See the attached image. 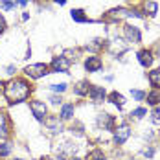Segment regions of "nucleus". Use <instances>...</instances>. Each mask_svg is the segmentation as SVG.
I'll return each instance as SVG.
<instances>
[{
	"instance_id": "nucleus-5",
	"label": "nucleus",
	"mask_w": 160,
	"mask_h": 160,
	"mask_svg": "<svg viewBox=\"0 0 160 160\" xmlns=\"http://www.w3.org/2000/svg\"><path fill=\"white\" fill-rule=\"evenodd\" d=\"M52 68L55 72H66L70 68V59H66V57H55L52 61Z\"/></svg>"
},
{
	"instance_id": "nucleus-16",
	"label": "nucleus",
	"mask_w": 160,
	"mask_h": 160,
	"mask_svg": "<svg viewBox=\"0 0 160 160\" xmlns=\"http://www.w3.org/2000/svg\"><path fill=\"white\" fill-rule=\"evenodd\" d=\"M149 81H151L155 87H160V68L153 70V72H149Z\"/></svg>"
},
{
	"instance_id": "nucleus-21",
	"label": "nucleus",
	"mask_w": 160,
	"mask_h": 160,
	"mask_svg": "<svg viewBox=\"0 0 160 160\" xmlns=\"http://www.w3.org/2000/svg\"><path fill=\"white\" fill-rule=\"evenodd\" d=\"M131 94H132V98H134L136 101H142L145 98V92H142V90H131Z\"/></svg>"
},
{
	"instance_id": "nucleus-31",
	"label": "nucleus",
	"mask_w": 160,
	"mask_h": 160,
	"mask_svg": "<svg viewBox=\"0 0 160 160\" xmlns=\"http://www.w3.org/2000/svg\"><path fill=\"white\" fill-rule=\"evenodd\" d=\"M55 2H57L59 6H63V4H66V0H55Z\"/></svg>"
},
{
	"instance_id": "nucleus-14",
	"label": "nucleus",
	"mask_w": 160,
	"mask_h": 160,
	"mask_svg": "<svg viewBox=\"0 0 160 160\" xmlns=\"http://www.w3.org/2000/svg\"><path fill=\"white\" fill-rule=\"evenodd\" d=\"M109 99H111V101L114 103V105H118L120 109H122V107H123V103H125L123 96H122V94H118V92H112L111 96H109Z\"/></svg>"
},
{
	"instance_id": "nucleus-12",
	"label": "nucleus",
	"mask_w": 160,
	"mask_h": 160,
	"mask_svg": "<svg viewBox=\"0 0 160 160\" xmlns=\"http://www.w3.org/2000/svg\"><path fill=\"white\" fill-rule=\"evenodd\" d=\"M72 116H74V105H70V103L63 105V109H61V118H63V120H70Z\"/></svg>"
},
{
	"instance_id": "nucleus-19",
	"label": "nucleus",
	"mask_w": 160,
	"mask_h": 160,
	"mask_svg": "<svg viewBox=\"0 0 160 160\" xmlns=\"http://www.w3.org/2000/svg\"><path fill=\"white\" fill-rule=\"evenodd\" d=\"M87 160H103V153H101L99 149H96V151L88 153V157H87Z\"/></svg>"
},
{
	"instance_id": "nucleus-9",
	"label": "nucleus",
	"mask_w": 160,
	"mask_h": 160,
	"mask_svg": "<svg viewBox=\"0 0 160 160\" xmlns=\"http://www.w3.org/2000/svg\"><path fill=\"white\" fill-rule=\"evenodd\" d=\"M138 61H140L142 66H151V63H153V53H151L149 50L138 52Z\"/></svg>"
},
{
	"instance_id": "nucleus-20",
	"label": "nucleus",
	"mask_w": 160,
	"mask_h": 160,
	"mask_svg": "<svg viewBox=\"0 0 160 160\" xmlns=\"http://www.w3.org/2000/svg\"><path fill=\"white\" fill-rule=\"evenodd\" d=\"M157 9H158V6H157L155 2H147V4H145V11H149V15H155Z\"/></svg>"
},
{
	"instance_id": "nucleus-10",
	"label": "nucleus",
	"mask_w": 160,
	"mask_h": 160,
	"mask_svg": "<svg viewBox=\"0 0 160 160\" xmlns=\"http://www.w3.org/2000/svg\"><path fill=\"white\" fill-rule=\"evenodd\" d=\"M125 35H127V39L131 42H140V32H138V28H134V26H127L125 28Z\"/></svg>"
},
{
	"instance_id": "nucleus-4",
	"label": "nucleus",
	"mask_w": 160,
	"mask_h": 160,
	"mask_svg": "<svg viewBox=\"0 0 160 160\" xmlns=\"http://www.w3.org/2000/svg\"><path fill=\"white\" fill-rule=\"evenodd\" d=\"M30 109H32L33 116H35L37 120H44V118H46V105H44L42 101H32V103H30Z\"/></svg>"
},
{
	"instance_id": "nucleus-27",
	"label": "nucleus",
	"mask_w": 160,
	"mask_h": 160,
	"mask_svg": "<svg viewBox=\"0 0 160 160\" xmlns=\"http://www.w3.org/2000/svg\"><path fill=\"white\" fill-rule=\"evenodd\" d=\"M50 101H52L53 105H59V103H61V98H57V96H52V98H50Z\"/></svg>"
},
{
	"instance_id": "nucleus-28",
	"label": "nucleus",
	"mask_w": 160,
	"mask_h": 160,
	"mask_svg": "<svg viewBox=\"0 0 160 160\" xmlns=\"http://www.w3.org/2000/svg\"><path fill=\"white\" fill-rule=\"evenodd\" d=\"M4 28H6V20H4V17L0 15V33L4 32Z\"/></svg>"
},
{
	"instance_id": "nucleus-2",
	"label": "nucleus",
	"mask_w": 160,
	"mask_h": 160,
	"mask_svg": "<svg viewBox=\"0 0 160 160\" xmlns=\"http://www.w3.org/2000/svg\"><path fill=\"white\" fill-rule=\"evenodd\" d=\"M24 74L28 78H32V79H39V78H42V76L48 74V64H42V63L30 64V66L24 68Z\"/></svg>"
},
{
	"instance_id": "nucleus-3",
	"label": "nucleus",
	"mask_w": 160,
	"mask_h": 160,
	"mask_svg": "<svg viewBox=\"0 0 160 160\" xmlns=\"http://www.w3.org/2000/svg\"><path fill=\"white\" fill-rule=\"evenodd\" d=\"M129 136H131V129H129L127 125H122V127H118L116 131H114V142H116L118 145L125 144Z\"/></svg>"
},
{
	"instance_id": "nucleus-25",
	"label": "nucleus",
	"mask_w": 160,
	"mask_h": 160,
	"mask_svg": "<svg viewBox=\"0 0 160 160\" xmlns=\"http://www.w3.org/2000/svg\"><path fill=\"white\" fill-rule=\"evenodd\" d=\"M151 122H153V123H160V109H155V111H153Z\"/></svg>"
},
{
	"instance_id": "nucleus-22",
	"label": "nucleus",
	"mask_w": 160,
	"mask_h": 160,
	"mask_svg": "<svg viewBox=\"0 0 160 160\" xmlns=\"http://www.w3.org/2000/svg\"><path fill=\"white\" fill-rule=\"evenodd\" d=\"M0 8H2V9H13V8H15V2L4 0V2H0Z\"/></svg>"
},
{
	"instance_id": "nucleus-8",
	"label": "nucleus",
	"mask_w": 160,
	"mask_h": 160,
	"mask_svg": "<svg viewBox=\"0 0 160 160\" xmlns=\"http://www.w3.org/2000/svg\"><path fill=\"white\" fill-rule=\"evenodd\" d=\"M9 132V120H8V114L0 111V138H6Z\"/></svg>"
},
{
	"instance_id": "nucleus-29",
	"label": "nucleus",
	"mask_w": 160,
	"mask_h": 160,
	"mask_svg": "<svg viewBox=\"0 0 160 160\" xmlns=\"http://www.w3.org/2000/svg\"><path fill=\"white\" fill-rule=\"evenodd\" d=\"M145 157H149V158H151V157H153V149H147V151H145Z\"/></svg>"
},
{
	"instance_id": "nucleus-13",
	"label": "nucleus",
	"mask_w": 160,
	"mask_h": 160,
	"mask_svg": "<svg viewBox=\"0 0 160 160\" xmlns=\"http://www.w3.org/2000/svg\"><path fill=\"white\" fill-rule=\"evenodd\" d=\"M98 123H99V125H103V127H107V129H112V125H114L112 116H109V114H101V116H99V120H98Z\"/></svg>"
},
{
	"instance_id": "nucleus-15",
	"label": "nucleus",
	"mask_w": 160,
	"mask_h": 160,
	"mask_svg": "<svg viewBox=\"0 0 160 160\" xmlns=\"http://www.w3.org/2000/svg\"><path fill=\"white\" fill-rule=\"evenodd\" d=\"M147 101H149L151 105H158V103H160V90H158V88L147 94Z\"/></svg>"
},
{
	"instance_id": "nucleus-26",
	"label": "nucleus",
	"mask_w": 160,
	"mask_h": 160,
	"mask_svg": "<svg viewBox=\"0 0 160 160\" xmlns=\"http://www.w3.org/2000/svg\"><path fill=\"white\" fill-rule=\"evenodd\" d=\"M0 155H2V157L9 155V145L8 144H0Z\"/></svg>"
},
{
	"instance_id": "nucleus-11",
	"label": "nucleus",
	"mask_w": 160,
	"mask_h": 160,
	"mask_svg": "<svg viewBox=\"0 0 160 160\" xmlns=\"http://www.w3.org/2000/svg\"><path fill=\"white\" fill-rule=\"evenodd\" d=\"M88 90H90L88 81H79V83H78V87L74 88V92H76L78 96H85V94H88Z\"/></svg>"
},
{
	"instance_id": "nucleus-23",
	"label": "nucleus",
	"mask_w": 160,
	"mask_h": 160,
	"mask_svg": "<svg viewBox=\"0 0 160 160\" xmlns=\"http://www.w3.org/2000/svg\"><path fill=\"white\" fill-rule=\"evenodd\" d=\"M145 114H147V111L140 107V109H136V111H132V114H131V116H134V118H144Z\"/></svg>"
},
{
	"instance_id": "nucleus-17",
	"label": "nucleus",
	"mask_w": 160,
	"mask_h": 160,
	"mask_svg": "<svg viewBox=\"0 0 160 160\" xmlns=\"http://www.w3.org/2000/svg\"><path fill=\"white\" fill-rule=\"evenodd\" d=\"M46 123H48V127L52 129V132H59V131H61V123H59L57 118H50V120H46Z\"/></svg>"
},
{
	"instance_id": "nucleus-7",
	"label": "nucleus",
	"mask_w": 160,
	"mask_h": 160,
	"mask_svg": "<svg viewBox=\"0 0 160 160\" xmlns=\"http://www.w3.org/2000/svg\"><path fill=\"white\" fill-rule=\"evenodd\" d=\"M85 66H87V70H88V72H98V70L103 66V63H101V59H99V57L94 55V57H88V59L85 61Z\"/></svg>"
},
{
	"instance_id": "nucleus-18",
	"label": "nucleus",
	"mask_w": 160,
	"mask_h": 160,
	"mask_svg": "<svg viewBox=\"0 0 160 160\" xmlns=\"http://www.w3.org/2000/svg\"><path fill=\"white\" fill-rule=\"evenodd\" d=\"M72 18L76 20V22H87L88 18L83 15V11L81 9H72Z\"/></svg>"
},
{
	"instance_id": "nucleus-24",
	"label": "nucleus",
	"mask_w": 160,
	"mask_h": 160,
	"mask_svg": "<svg viewBox=\"0 0 160 160\" xmlns=\"http://www.w3.org/2000/svg\"><path fill=\"white\" fill-rule=\"evenodd\" d=\"M50 87H52L53 92H64L66 90V85L64 83H61V85H50Z\"/></svg>"
},
{
	"instance_id": "nucleus-30",
	"label": "nucleus",
	"mask_w": 160,
	"mask_h": 160,
	"mask_svg": "<svg viewBox=\"0 0 160 160\" xmlns=\"http://www.w3.org/2000/svg\"><path fill=\"white\" fill-rule=\"evenodd\" d=\"M18 4H20V6H26V4H28V0H18Z\"/></svg>"
},
{
	"instance_id": "nucleus-6",
	"label": "nucleus",
	"mask_w": 160,
	"mask_h": 160,
	"mask_svg": "<svg viewBox=\"0 0 160 160\" xmlns=\"http://www.w3.org/2000/svg\"><path fill=\"white\" fill-rule=\"evenodd\" d=\"M88 94H90V98H92V101L101 103V101L105 99V88H101V87H90Z\"/></svg>"
},
{
	"instance_id": "nucleus-1",
	"label": "nucleus",
	"mask_w": 160,
	"mask_h": 160,
	"mask_svg": "<svg viewBox=\"0 0 160 160\" xmlns=\"http://www.w3.org/2000/svg\"><path fill=\"white\" fill-rule=\"evenodd\" d=\"M30 92H32V87H30V83L26 79H13L6 85L4 96L13 105V103H20V101L28 99Z\"/></svg>"
}]
</instances>
